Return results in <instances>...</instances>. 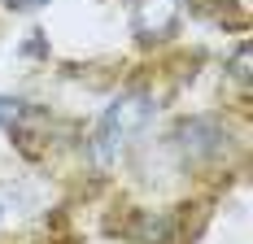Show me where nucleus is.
I'll return each mask as SVG.
<instances>
[{
	"label": "nucleus",
	"mask_w": 253,
	"mask_h": 244,
	"mask_svg": "<svg viewBox=\"0 0 253 244\" xmlns=\"http://www.w3.org/2000/svg\"><path fill=\"white\" fill-rule=\"evenodd\" d=\"M149 118H153V96H144V92H126V96H118L101 114V122H96L92 157H96L101 166H114V162L126 153V144L144 131Z\"/></svg>",
	"instance_id": "obj_1"
},
{
	"label": "nucleus",
	"mask_w": 253,
	"mask_h": 244,
	"mask_svg": "<svg viewBox=\"0 0 253 244\" xmlns=\"http://www.w3.org/2000/svg\"><path fill=\"white\" fill-rule=\"evenodd\" d=\"M179 13H183V0H135V35L140 44H162L170 31L179 26Z\"/></svg>",
	"instance_id": "obj_2"
},
{
	"label": "nucleus",
	"mask_w": 253,
	"mask_h": 244,
	"mask_svg": "<svg viewBox=\"0 0 253 244\" xmlns=\"http://www.w3.org/2000/svg\"><path fill=\"white\" fill-rule=\"evenodd\" d=\"M18 118H22V100H13V96H0V126H13Z\"/></svg>",
	"instance_id": "obj_3"
},
{
	"label": "nucleus",
	"mask_w": 253,
	"mask_h": 244,
	"mask_svg": "<svg viewBox=\"0 0 253 244\" xmlns=\"http://www.w3.org/2000/svg\"><path fill=\"white\" fill-rule=\"evenodd\" d=\"M9 4H13V9H44L48 0H9Z\"/></svg>",
	"instance_id": "obj_4"
}]
</instances>
